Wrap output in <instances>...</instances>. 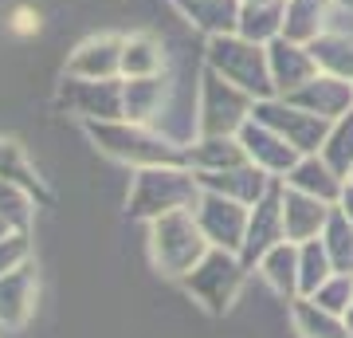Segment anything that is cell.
Returning <instances> with one entry per match:
<instances>
[{"instance_id":"obj_4","label":"cell","mask_w":353,"mask_h":338,"mask_svg":"<svg viewBox=\"0 0 353 338\" xmlns=\"http://www.w3.org/2000/svg\"><path fill=\"white\" fill-rule=\"evenodd\" d=\"M12 28L28 36V32H36V28H39V16H36V12H28V8H20V12L12 16Z\"/></svg>"},{"instance_id":"obj_2","label":"cell","mask_w":353,"mask_h":338,"mask_svg":"<svg viewBox=\"0 0 353 338\" xmlns=\"http://www.w3.org/2000/svg\"><path fill=\"white\" fill-rule=\"evenodd\" d=\"M294 323H299V335L303 338H353L350 326L334 319V311H326V307L314 311L306 299L294 307Z\"/></svg>"},{"instance_id":"obj_1","label":"cell","mask_w":353,"mask_h":338,"mask_svg":"<svg viewBox=\"0 0 353 338\" xmlns=\"http://www.w3.org/2000/svg\"><path fill=\"white\" fill-rule=\"evenodd\" d=\"M32 314V283L28 276H4L0 279V323L24 326Z\"/></svg>"},{"instance_id":"obj_3","label":"cell","mask_w":353,"mask_h":338,"mask_svg":"<svg viewBox=\"0 0 353 338\" xmlns=\"http://www.w3.org/2000/svg\"><path fill=\"white\" fill-rule=\"evenodd\" d=\"M267 279H271L283 295L290 291V283H294V260L287 256V248H279L275 256H271V263H267Z\"/></svg>"},{"instance_id":"obj_5","label":"cell","mask_w":353,"mask_h":338,"mask_svg":"<svg viewBox=\"0 0 353 338\" xmlns=\"http://www.w3.org/2000/svg\"><path fill=\"white\" fill-rule=\"evenodd\" d=\"M345 326H350V335H353V303H350V311H345Z\"/></svg>"}]
</instances>
